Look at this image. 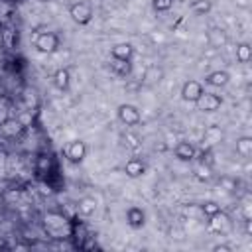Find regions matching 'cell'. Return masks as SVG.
I'll list each match as a JSON object with an SVG mask.
<instances>
[{
    "label": "cell",
    "mask_w": 252,
    "mask_h": 252,
    "mask_svg": "<svg viewBox=\"0 0 252 252\" xmlns=\"http://www.w3.org/2000/svg\"><path fill=\"white\" fill-rule=\"evenodd\" d=\"M87 152H89V146H87V142H83V140H71V142H67V144L63 146V156H65V159H67L69 163H75V165L83 163V159L87 158Z\"/></svg>",
    "instance_id": "cell-5"
},
{
    "label": "cell",
    "mask_w": 252,
    "mask_h": 252,
    "mask_svg": "<svg viewBox=\"0 0 252 252\" xmlns=\"http://www.w3.org/2000/svg\"><path fill=\"white\" fill-rule=\"evenodd\" d=\"M6 171H8V156L0 154V177H4Z\"/></svg>",
    "instance_id": "cell-28"
},
{
    "label": "cell",
    "mask_w": 252,
    "mask_h": 252,
    "mask_svg": "<svg viewBox=\"0 0 252 252\" xmlns=\"http://www.w3.org/2000/svg\"><path fill=\"white\" fill-rule=\"evenodd\" d=\"M201 211H203V215L209 219V217L217 215V213L222 211V209H220V205H219L217 201H205V203H201Z\"/></svg>",
    "instance_id": "cell-26"
},
{
    "label": "cell",
    "mask_w": 252,
    "mask_h": 252,
    "mask_svg": "<svg viewBox=\"0 0 252 252\" xmlns=\"http://www.w3.org/2000/svg\"><path fill=\"white\" fill-rule=\"evenodd\" d=\"M37 2H45V0H37Z\"/></svg>",
    "instance_id": "cell-32"
},
{
    "label": "cell",
    "mask_w": 252,
    "mask_h": 252,
    "mask_svg": "<svg viewBox=\"0 0 252 252\" xmlns=\"http://www.w3.org/2000/svg\"><path fill=\"white\" fill-rule=\"evenodd\" d=\"M236 154L240 156V158H244V159H250V156H252V138L250 136H240L238 140H236Z\"/></svg>",
    "instance_id": "cell-20"
},
{
    "label": "cell",
    "mask_w": 252,
    "mask_h": 252,
    "mask_svg": "<svg viewBox=\"0 0 252 252\" xmlns=\"http://www.w3.org/2000/svg\"><path fill=\"white\" fill-rule=\"evenodd\" d=\"M59 45H61V37L55 33V32H41V33H37L35 35V39H33V47H35V51H39V53H55L57 49H59Z\"/></svg>",
    "instance_id": "cell-3"
},
{
    "label": "cell",
    "mask_w": 252,
    "mask_h": 252,
    "mask_svg": "<svg viewBox=\"0 0 252 252\" xmlns=\"http://www.w3.org/2000/svg\"><path fill=\"white\" fill-rule=\"evenodd\" d=\"M49 167H51V158H49V154H39L37 159H35V171H37L39 175H43V173L49 171Z\"/></svg>",
    "instance_id": "cell-25"
},
{
    "label": "cell",
    "mask_w": 252,
    "mask_h": 252,
    "mask_svg": "<svg viewBox=\"0 0 252 252\" xmlns=\"http://www.w3.org/2000/svg\"><path fill=\"white\" fill-rule=\"evenodd\" d=\"M43 224L49 236L53 238H71V226L69 220L61 213H47L43 217Z\"/></svg>",
    "instance_id": "cell-1"
},
{
    "label": "cell",
    "mask_w": 252,
    "mask_h": 252,
    "mask_svg": "<svg viewBox=\"0 0 252 252\" xmlns=\"http://www.w3.org/2000/svg\"><path fill=\"white\" fill-rule=\"evenodd\" d=\"M189 10L195 16H207L213 10V0H193L189 4Z\"/></svg>",
    "instance_id": "cell-21"
},
{
    "label": "cell",
    "mask_w": 252,
    "mask_h": 252,
    "mask_svg": "<svg viewBox=\"0 0 252 252\" xmlns=\"http://www.w3.org/2000/svg\"><path fill=\"white\" fill-rule=\"evenodd\" d=\"M4 45V32H2V28H0V47Z\"/></svg>",
    "instance_id": "cell-31"
},
{
    "label": "cell",
    "mask_w": 252,
    "mask_h": 252,
    "mask_svg": "<svg viewBox=\"0 0 252 252\" xmlns=\"http://www.w3.org/2000/svg\"><path fill=\"white\" fill-rule=\"evenodd\" d=\"M232 246L230 244H215L213 246V252H230Z\"/></svg>",
    "instance_id": "cell-29"
},
{
    "label": "cell",
    "mask_w": 252,
    "mask_h": 252,
    "mask_svg": "<svg viewBox=\"0 0 252 252\" xmlns=\"http://www.w3.org/2000/svg\"><path fill=\"white\" fill-rule=\"evenodd\" d=\"M222 140V130L219 126H209L205 130V136H203V142H207L209 146H215Z\"/></svg>",
    "instance_id": "cell-23"
},
{
    "label": "cell",
    "mask_w": 252,
    "mask_h": 252,
    "mask_svg": "<svg viewBox=\"0 0 252 252\" xmlns=\"http://www.w3.org/2000/svg\"><path fill=\"white\" fill-rule=\"evenodd\" d=\"M146 171H148V165H146L144 159H140V158H130V159L124 163V173H126L130 179L144 177Z\"/></svg>",
    "instance_id": "cell-11"
},
{
    "label": "cell",
    "mask_w": 252,
    "mask_h": 252,
    "mask_svg": "<svg viewBox=\"0 0 252 252\" xmlns=\"http://www.w3.org/2000/svg\"><path fill=\"white\" fill-rule=\"evenodd\" d=\"M116 116H118V120H120L124 126H128V128H134V126H138V124L142 122V112H140V108H138L136 104H132V102H122V104H118Z\"/></svg>",
    "instance_id": "cell-4"
},
{
    "label": "cell",
    "mask_w": 252,
    "mask_h": 252,
    "mask_svg": "<svg viewBox=\"0 0 252 252\" xmlns=\"http://www.w3.org/2000/svg\"><path fill=\"white\" fill-rule=\"evenodd\" d=\"M230 81V73L224 71V69H217V71H211L207 77H205V83L209 87H215V89H222L226 87Z\"/></svg>",
    "instance_id": "cell-15"
},
{
    "label": "cell",
    "mask_w": 252,
    "mask_h": 252,
    "mask_svg": "<svg viewBox=\"0 0 252 252\" xmlns=\"http://www.w3.org/2000/svg\"><path fill=\"white\" fill-rule=\"evenodd\" d=\"M250 59H252V47H250V43H246V41L238 43L236 45V61L242 63V65H246V63H250Z\"/></svg>",
    "instance_id": "cell-22"
},
{
    "label": "cell",
    "mask_w": 252,
    "mask_h": 252,
    "mask_svg": "<svg viewBox=\"0 0 252 252\" xmlns=\"http://www.w3.org/2000/svg\"><path fill=\"white\" fill-rule=\"evenodd\" d=\"M110 71L116 77H128L132 71V63L130 61H122V59H112L110 57Z\"/></svg>",
    "instance_id": "cell-19"
},
{
    "label": "cell",
    "mask_w": 252,
    "mask_h": 252,
    "mask_svg": "<svg viewBox=\"0 0 252 252\" xmlns=\"http://www.w3.org/2000/svg\"><path fill=\"white\" fill-rule=\"evenodd\" d=\"M96 211V199L94 197H81L77 201V213L81 217H91Z\"/></svg>",
    "instance_id": "cell-18"
},
{
    "label": "cell",
    "mask_w": 252,
    "mask_h": 252,
    "mask_svg": "<svg viewBox=\"0 0 252 252\" xmlns=\"http://www.w3.org/2000/svg\"><path fill=\"white\" fill-rule=\"evenodd\" d=\"M238 6H248V0H236Z\"/></svg>",
    "instance_id": "cell-30"
},
{
    "label": "cell",
    "mask_w": 252,
    "mask_h": 252,
    "mask_svg": "<svg viewBox=\"0 0 252 252\" xmlns=\"http://www.w3.org/2000/svg\"><path fill=\"white\" fill-rule=\"evenodd\" d=\"M193 175H195V179H199V181H209L211 177H213V169H211V165L209 163H199V165H195V169H193Z\"/></svg>",
    "instance_id": "cell-24"
},
{
    "label": "cell",
    "mask_w": 252,
    "mask_h": 252,
    "mask_svg": "<svg viewBox=\"0 0 252 252\" xmlns=\"http://www.w3.org/2000/svg\"><path fill=\"white\" fill-rule=\"evenodd\" d=\"M24 124L18 120V116H8L4 122H0V132L6 136V138H16L24 132Z\"/></svg>",
    "instance_id": "cell-10"
},
{
    "label": "cell",
    "mask_w": 252,
    "mask_h": 252,
    "mask_svg": "<svg viewBox=\"0 0 252 252\" xmlns=\"http://www.w3.org/2000/svg\"><path fill=\"white\" fill-rule=\"evenodd\" d=\"M195 106H197V110H201V112H217V110H220V106H222V96L217 94V93L205 91V93L199 96V100L195 102Z\"/></svg>",
    "instance_id": "cell-7"
},
{
    "label": "cell",
    "mask_w": 252,
    "mask_h": 252,
    "mask_svg": "<svg viewBox=\"0 0 252 252\" xmlns=\"http://www.w3.org/2000/svg\"><path fill=\"white\" fill-rule=\"evenodd\" d=\"M173 2L175 0H152V8L156 12H169L173 8Z\"/></svg>",
    "instance_id": "cell-27"
},
{
    "label": "cell",
    "mask_w": 252,
    "mask_h": 252,
    "mask_svg": "<svg viewBox=\"0 0 252 252\" xmlns=\"http://www.w3.org/2000/svg\"><path fill=\"white\" fill-rule=\"evenodd\" d=\"M203 93H205V85H203V81H199V79H187V81L181 85V98H183L185 102H193V104H195Z\"/></svg>",
    "instance_id": "cell-6"
},
{
    "label": "cell",
    "mask_w": 252,
    "mask_h": 252,
    "mask_svg": "<svg viewBox=\"0 0 252 252\" xmlns=\"http://www.w3.org/2000/svg\"><path fill=\"white\" fill-rule=\"evenodd\" d=\"M173 154H175V158H177L179 161H193V159L197 158V148H195L191 142L181 140V142L175 144Z\"/></svg>",
    "instance_id": "cell-9"
},
{
    "label": "cell",
    "mask_w": 252,
    "mask_h": 252,
    "mask_svg": "<svg viewBox=\"0 0 252 252\" xmlns=\"http://www.w3.org/2000/svg\"><path fill=\"white\" fill-rule=\"evenodd\" d=\"M110 57L112 59H122V61H132V57H134V45L128 43V41L114 43L110 47Z\"/></svg>",
    "instance_id": "cell-13"
},
{
    "label": "cell",
    "mask_w": 252,
    "mask_h": 252,
    "mask_svg": "<svg viewBox=\"0 0 252 252\" xmlns=\"http://www.w3.org/2000/svg\"><path fill=\"white\" fill-rule=\"evenodd\" d=\"M207 41H209L211 47H222L228 41V35L222 28H211L207 32Z\"/></svg>",
    "instance_id": "cell-16"
},
{
    "label": "cell",
    "mask_w": 252,
    "mask_h": 252,
    "mask_svg": "<svg viewBox=\"0 0 252 252\" xmlns=\"http://www.w3.org/2000/svg\"><path fill=\"white\" fill-rule=\"evenodd\" d=\"M163 79H165V69L161 65H148L140 81L144 87H154V85H159Z\"/></svg>",
    "instance_id": "cell-8"
},
{
    "label": "cell",
    "mask_w": 252,
    "mask_h": 252,
    "mask_svg": "<svg viewBox=\"0 0 252 252\" xmlns=\"http://www.w3.org/2000/svg\"><path fill=\"white\" fill-rule=\"evenodd\" d=\"M230 219H228V215H224L222 211H219L217 215H213V217H209V228L213 230V232H217V234H222V232H226L228 228H230Z\"/></svg>",
    "instance_id": "cell-14"
},
{
    "label": "cell",
    "mask_w": 252,
    "mask_h": 252,
    "mask_svg": "<svg viewBox=\"0 0 252 252\" xmlns=\"http://www.w3.org/2000/svg\"><path fill=\"white\" fill-rule=\"evenodd\" d=\"M53 85H55V89H59V91H67V89H69V85H71V73H69L67 67H59V69L53 73Z\"/></svg>",
    "instance_id": "cell-17"
},
{
    "label": "cell",
    "mask_w": 252,
    "mask_h": 252,
    "mask_svg": "<svg viewBox=\"0 0 252 252\" xmlns=\"http://www.w3.org/2000/svg\"><path fill=\"white\" fill-rule=\"evenodd\" d=\"M69 16L77 26H89L94 18V8L91 0H75L69 4Z\"/></svg>",
    "instance_id": "cell-2"
},
{
    "label": "cell",
    "mask_w": 252,
    "mask_h": 252,
    "mask_svg": "<svg viewBox=\"0 0 252 252\" xmlns=\"http://www.w3.org/2000/svg\"><path fill=\"white\" fill-rule=\"evenodd\" d=\"M126 222L132 228H142L146 224V211L138 205H132L126 209Z\"/></svg>",
    "instance_id": "cell-12"
}]
</instances>
